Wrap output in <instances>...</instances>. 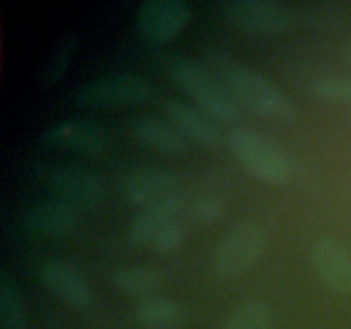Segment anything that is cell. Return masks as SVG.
<instances>
[{"label":"cell","instance_id":"1","mask_svg":"<svg viewBox=\"0 0 351 329\" xmlns=\"http://www.w3.org/2000/svg\"><path fill=\"white\" fill-rule=\"evenodd\" d=\"M204 58L209 71L219 79L239 106L278 122H291L297 117V106L283 89L230 51L209 47L206 48Z\"/></svg>","mask_w":351,"mask_h":329},{"label":"cell","instance_id":"2","mask_svg":"<svg viewBox=\"0 0 351 329\" xmlns=\"http://www.w3.org/2000/svg\"><path fill=\"white\" fill-rule=\"evenodd\" d=\"M167 72L175 84L211 119L219 122H235L240 119L239 103L208 67L184 55H173L167 60Z\"/></svg>","mask_w":351,"mask_h":329},{"label":"cell","instance_id":"3","mask_svg":"<svg viewBox=\"0 0 351 329\" xmlns=\"http://www.w3.org/2000/svg\"><path fill=\"white\" fill-rule=\"evenodd\" d=\"M228 143L240 164L259 180L283 185L293 177L295 164L291 158L266 134L249 127H235L230 132Z\"/></svg>","mask_w":351,"mask_h":329},{"label":"cell","instance_id":"4","mask_svg":"<svg viewBox=\"0 0 351 329\" xmlns=\"http://www.w3.org/2000/svg\"><path fill=\"white\" fill-rule=\"evenodd\" d=\"M267 247V232L254 219L228 230L213 254V269L221 278H239L252 269Z\"/></svg>","mask_w":351,"mask_h":329},{"label":"cell","instance_id":"5","mask_svg":"<svg viewBox=\"0 0 351 329\" xmlns=\"http://www.w3.org/2000/svg\"><path fill=\"white\" fill-rule=\"evenodd\" d=\"M38 178L60 201L75 208H96L105 197V185L89 170L75 164L45 163L38 168Z\"/></svg>","mask_w":351,"mask_h":329},{"label":"cell","instance_id":"6","mask_svg":"<svg viewBox=\"0 0 351 329\" xmlns=\"http://www.w3.org/2000/svg\"><path fill=\"white\" fill-rule=\"evenodd\" d=\"M153 86L136 74H110L81 86L77 103L91 108L136 105L151 98Z\"/></svg>","mask_w":351,"mask_h":329},{"label":"cell","instance_id":"7","mask_svg":"<svg viewBox=\"0 0 351 329\" xmlns=\"http://www.w3.org/2000/svg\"><path fill=\"white\" fill-rule=\"evenodd\" d=\"M225 16L237 29L250 34H278L293 24L290 7L276 0H232Z\"/></svg>","mask_w":351,"mask_h":329},{"label":"cell","instance_id":"8","mask_svg":"<svg viewBox=\"0 0 351 329\" xmlns=\"http://www.w3.org/2000/svg\"><path fill=\"white\" fill-rule=\"evenodd\" d=\"M191 19L185 0H146L136 10V26L146 40L165 43L180 33Z\"/></svg>","mask_w":351,"mask_h":329},{"label":"cell","instance_id":"9","mask_svg":"<svg viewBox=\"0 0 351 329\" xmlns=\"http://www.w3.org/2000/svg\"><path fill=\"white\" fill-rule=\"evenodd\" d=\"M119 192L129 204L147 208L180 194V177L165 168H141L122 177Z\"/></svg>","mask_w":351,"mask_h":329},{"label":"cell","instance_id":"10","mask_svg":"<svg viewBox=\"0 0 351 329\" xmlns=\"http://www.w3.org/2000/svg\"><path fill=\"white\" fill-rule=\"evenodd\" d=\"M48 144L81 154H101L110 146V137L101 125L93 120H60L45 130Z\"/></svg>","mask_w":351,"mask_h":329},{"label":"cell","instance_id":"11","mask_svg":"<svg viewBox=\"0 0 351 329\" xmlns=\"http://www.w3.org/2000/svg\"><path fill=\"white\" fill-rule=\"evenodd\" d=\"M38 278L50 293L71 307L84 308L91 304L93 291L88 280L65 260H45L38 267Z\"/></svg>","mask_w":351,"mask_h":329},{"label":"cell","instance_id":"12","mask_svg":"<svg viewBox=\"0 0 351 329\" xmlns=\"http://www.w3.org/2000/svg\"><path fill=\"white\" fill-rule=\"evenodd\" d=\"M311 260L319 278L338 293H351V252L331 236H319L311 247Z\"/></svg>","mask_w":351,"mask_h":329},{"label":"cell","instance_id":"13","mask_svg":"<svg viewBox=\"0 0 351 329\" xmlns=\"http://www.w3.org/2000/svg\"><path fill=\"white\" fill-rule=\"evenodd\" d=\"M81 223V211L60 199H47L31 206L23 216V228L34 235L65 236L75 232Z\"/></svg>","mask_w":351,"mask_h":329},{"label":"cell","instance_id":"14","mask_svg":"<svg viewBox=\"0 0 351 329\" xmlns=\"http://www.w3.org/2000/svg\"><path fill=\"white\" fill-rule=\"evenodd\" d=\"M163 110L175 127L187 139H192L199 146L215 149L221 144V132L213 122L208 113L197 106L185 103L177 98H168L163 101Z\"/></svg>","mask_w":351,"mask_h":329},{"label":"cell","instance_id":"15","mask_svg":"<svg viewBox=\"0 0 351 329\" xmlns=\"http://www.w3.org/2000/svg\"><path fill=\"white\" fill-rule=\"evenodd\" d=\"M189 201L184 197V194L171 195L165 201L156 202L153 206L144 208L139 215L134 218V221L129 226V242L132 245H149L151 239L160 232L163 226L175 219H185Z\"/></svg>","mask_w":351,"mask_h":329},{"label":"cell","instance_id":"16","mask_svg":"<svg viewBox=\"0 0 351 329\" xmlns=\"http://www.w3.org/2000/svg\"><path fill=\"white\" fill-rule=\"evenodd\" d=\"M132 132L141 143L165 154H184L189 147L187 137L160 117H137L132 122Z\"/></svg>","mask_w":351,"mask_h":329},{"label":"cell","instance_id":"17","mask_svg":"<svg viewBox=\"0 0 351 329\" xmlns=\"http://www.w3.org/2000/svg\"><path fill=\"white\" fill-rule=\"evenodd\" d=\"M134 317L144 329H175L184 319V310L171 298L153 295L137 302Z\"/></svg>","mask_w":351,"mask_h":329},{"label":"cell","instance_id":"18","mask_svg":"<svg viewBox=\"0 0 351 329\" xmlns=\"http://www.w3.org/2000/svg\"><path fill=\"white\" fill-rule=\"evenodd\" d=\"M110 283L129 297H153L154 290L161 284V274L151 267L123 266L110 273Z\"/></svg>","mask_w":351,"mask_h":329},{"label":"cell","instance_id":"19","mask_svg":"<svg viewBox=\"0 0 351 329\" xmlns=\"http://www.w3.org/2000/svg\"><path fill=\"white\" fill-rule=\"evenodd\" d=\"M0 328H27V312L24 297L19 290V284L5 269L0 274Z\"/></svg>","mask_w":351,"mask_h":329},{"label":"cell","instance_id":"20","mask_svg":"<svg viewBox=\"0 0 351 329\" xmlns=\"http://www.w3.org/2000/svg\"><path fill=\"white\" fill-rule=\"evenodd\" d=\"M273 308L264 300H247L230 314L225 329H271Z\"/></svg>","mask_w":351,"mask_h":329},{"label":"cell","instance_id":"21","mask_svg":"<svg viewBox=\"0 0 351 329\" xmlns=\"http://www.w3.org/2000/svg\"><path fill=\"white\" fill-rule=\"evenodd\" d=\"M75 45H77V36L72 31H69L55 41L53 48H51L50 55L43 65V72H41V81L45 84H55L64 77L72 53L75 50Z\"/></svg>","mask_w":351,"mask_h":329},{"label":"cell","instance_id":"22","mask_svg":"<svg viewBox=\"0 0 351 329\" xmlns=\"http://www.w3.org/2000/svg\"><path fill=\"white\" fill-rule=\"evenodd\" d=\"M311 91L331 103H351V75H319L311 81Z\"/></svg>","mask_w":351,"mask_h":329},{"label":"cell","instance_id":"23","mask_svg":"<svg viewBox=\"0 0 351 329\" xmlns=\"http://www.w3.org/2000/svg\"><path fill=\"white\" fill-rule=\"evenodd\" d=\"M225 212V199L216 194H201L189 201L185 218L195 225H211Z\"/></svg>","mask_w":351,"mask_h":329},{"label":"cell","instance_id":"24","mask_svg":"<svg viewBox=\"0 0 351 329\" xmlns=\"http://www.w3.org/2000/svg\"><path fill=\"white\" fill-rule=\"evenodd\" d=\"M185 236V219H175L168 223L167 226L160 230L156 235L151 239L149 249L160 256H168L180 249L182 242Z\"/></svg>","mask_w":351,"mask_h":329},{"label":"cell","instance_id":"25","mask_svg":"<svg viewBox=\"0 0 351 329\" xmlns=\"http://www.w3.org/2000/svg\"><path fill=\"white\" fill-rule=\"evenodd\" d=\"M339 53H341V57L351 65V40H346L345 43L339 47Z\"/></svg>","mask_w":351,"mask_h":329}]
</instances>
